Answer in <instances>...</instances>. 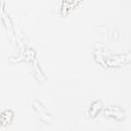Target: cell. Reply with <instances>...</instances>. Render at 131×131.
<instances>
[{
	"label": "cell",
	"instance_id": "obj_2",
	"mask_svg": "<svg viewBox=\"0 0 131 131\" xmlns=\"http://www.w3.org/2000/svg\"><path fill=\"white\" fill-rule=\"evenodd\" d=\"M100 108H101V103H100V101H95V102L90 106L89 113L91 114V117H95V116L97 115V113L99 112Z\"/></svg>",
	"mask_w": 131,
	"mask_h": 131
},
{
	"label": "cell",
	"instance_id": "obj_1",
	"mask_svg": "<svg viewBox=\"0 0 131 131\" xmlns=\"http://www.w3.org/2000/svg\"><path fill=\"white\" fill-rule=\"evenodd\" d=\"M105 115L113 117L117 120H121L124 118V111L121 110L119 106H108L105 108Z\"/></svg>",
	"mask_w": 131,
	"mask_h": 131
}]
</instances>
